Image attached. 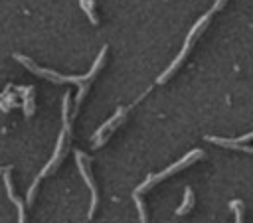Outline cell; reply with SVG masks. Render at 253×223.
I'll return each mask as SVG.
<instances>
[{
    "label": "cell",
    "mask_w": 253,
    "mask_h": 223,
    "mask_svg": "<svg viewBox=\"0 0 253 223\" xmlns=\"http://www.w3.org/2000/svg\"><path fill=\"white\" fill-rule=\"evenodd\" d=\"M211 14H213V10H210L208 14H204V16H202V18H200V20H198L194 26H192V30H190V34H188V37H186V41H184V47H182V51H180V53H178V57H176V59H174V61L168 65V69H166L162 75H158L156 83H164V81H166V79H168V77H170V75H172V73H174V71L180 67V63L186 59L188 51L192 49V45H194L196 37H198V36H200V34L206 30V26H208V22H210Z\"/></svg>",
    "instance_id": "3"
},
{
    "label": "cell",
    "mask_w": 253,
    "mask_h": 223,
    "mask_svg": "<svg viewBox=\"0 0 253 223\" xmlns=\"http://www.w3.org/2000/svg\"><path fill=\"white\" fill-rule=\"evenodd\" d=\"M128 109H130V107H119L117 112H115L107 122H103V124L99 126V130L93 134V144H95V146H103V144L107 142V138L111 136V132H113L117 126H121L123 120L126 118Z\"/></svg>",
    "instance_id": "6"
},
{
    "label": "cell",
    "mask_w": 253,
    "mask_h": 223,
    "mask_svg": "<svg viewBox=\"0 0 253 223\" xmlns=\"http://www.w3.org/2000/svg\"><path fill=\"white\" fill-rule=\"evenodd\" d=\"M105 55H107V45L101 47V51H99L95 63L91 65L89 73H85V75H61V73H57V71H53V69L40 67L36 61H32L30 57H26V55H22V53H14L12 57H14L18 63H22L28 71H32V73H36L38 77H43V79H47V81H51V83H75V85L79 87V93H77V97H75V109H73V112H71V118H73V116L77 114V109H79L83 97H85L87 91H89V85H91L93 77L101 71V67H103V63H105Z\"/></svg>",
    "instance_id": "1"
},
{
    "label": "cell",
    "mask_w": 253,
    "mask_h": 223,
    "mask_svg": "<svg viewBox=\"0 0 253 223\" xmlns=\"http://www.w3.org/2000/svg\"><path fill=\"white\" fill-rule=\"evenodd\" d=\"M79 6H81V10L87 14L89 22H91L93 26H97V24H99V16H97V12H95V0H79Z\"/></svg>",
    "instance_id": "10"
},
{
    "label": "cell",
    "mask_w": 253,
    "mask_h": 223,
    "mask_svg": "<svg viewBox=\"0 0 253 223\" xmlns=\"http://www.w3.org/2000/svg\"><path fill=\"white\" fill-rule=\"evenodd\" d=\"M204 156V152L202 150H192L190 154H186L182 160H178L176 164H172V166H168L166 170H162L160 174H154V176H148L136 189H134V193H140V191H146L148 187H152L154 184H158L160 180H164V178H168V176H172V174H176L178 170H182V168H186V166H190L194 160H198V158H202Z\"/></svg>",
    "instance_id": "4"
},
{
    "label": "cell",
    "mask_w": 253,
    "mask_h": 223,
    "mask_svg": "<svg viewBox=\"0 0 253 223\" xmlns=\"http://www.w3.org/2000/svg\"><path fill=\"white\" fill-rule=\"evenodd\" d=\"M206 140L217 144V146H225V148H233V150H243L253 154V146H245V144H237L235 140H227V138H217V136H206Z\"/></svg>",
    "instance_id": "8"
},
{
    "label": "cell",
    "mask_w": 253,
    "mask_h": 223,
    "mask_svg": "<svg viewBox=\"0 0 253 223\" xmlns=\"http://www.w3.org/2000/svg\"><path fill=\"white\" fill-rule=\"evenodd\" d=\"M192 205H194V191H192V187H186V191H184V201H182V205L176 209V213H178V215H184V213H188V211L192 209Z\"/></svg>",
    "instance_id": "11"
},
{
    "label": "cell",
    "mask_w": 253,
    "mask_h": 223,
    "mask_svg": "<svg viewBox=\"0 0 253 223\" xmlns=\"http://www.w3.org/2000/svg\"><path fill=\"white\" fill-rule=\"evenodd\" d=\"M10 168H12V166H0V174H2V176H4V174H6V172H8V170H10Z\"/></svg>",
    "instance_id": "13"
},
{
    "label": "cell",
    "mask_w": 253,
    "mask_h": 223,
    "mask_svg": "<svg viewBox=\"0 0 253 223\" xmlns=\"http://www.w3.org/2000/svg\"><path fill=\"white\" fill-rule=\"evenodd\" d=\"M69 93H65L63 95V101H61V120H63V128H61V132H59V138H57V146H55V150H53V156H51V160L43 166V170L38 174V178L34 180V184L30 186V189H28V195H26V201H28V205H32L34 203V197H36V189H38V184H40V180L43 178V176H47V174H51L57 166H59V162L63 160V156H65V146H67V140H69V136H71V114H69Z\"/></svg>",
    "instance_id": "2"
},
{
    "label": "cell",
    "mask_w": 253,
    "mask_h": 223,
    "mask_svg": "<svg viewBox=\"0 0 253 223\" xmlns=\"http://www.w3.org/2000/svg\"><path fill=\"white\" fill-rule=\"evenodd\" d=\"M12 170V168H10ZM10 170L4 174V184H6V191H8V197H10V201L16 205V209H18V223H26V211H24V203H22V199H18L16 195H14V189H12V178H10Z\"/></svg>",
    "instance_id": "7"
},
{
    "label": "cell",
    "mask_w": 253,
    "mask_h": 223,
    "mask_svg": "<svg viewBox=\"0 0 253 223\" xmlns=\"http://www.w3.org/2000/svg\"><path fill=\"white\" fill-rule=\"evenodd\" d=\"M18 93H24V112L26 116H32L34 112V87H16Z\"/></svg>",
    "instance_id": "9"
},
{
    "label": "cell",
    "mask_w": 253,
    "mask_h": 223,
    "mask_svg": "<svg viewBox=\"0 0 253 223\" xmlns=\"http://www.w3.org/2000/svg\"><path fill=\"white\" fill-rule=\"evenodd\" d=\"M229 207L235 211V223H243V209H241V201L239 199H233L229 203Z\"/></svg>",
    "instance_id": "12"
},
{
    "label": "cell",
    "mask_w": 253,
    "mask_h": 223,
    "mask_svg": "<svg viewBox=\"0 0 253 223\" xmlns=\"http://www.w3.org/2000/svg\"><path fill=\"white\" fill-rule=\"evenodd\" d=\"M75 160H77V168H79V174L83 176L85 184L89 186L91 189V207H89V219L95 215V209H97V203H99V191H97V186L91 178V162H89V156L81 150H75Z\"/></svg>",
    "instance_id": "5"
}]
</instances>
